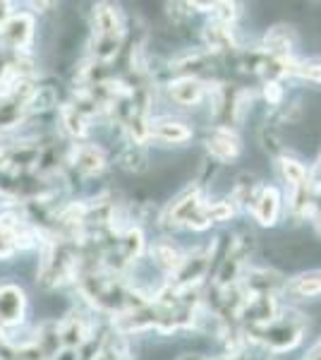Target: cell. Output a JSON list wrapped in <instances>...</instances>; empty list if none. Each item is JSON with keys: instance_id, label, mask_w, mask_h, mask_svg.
<instances>
[{"instance_id": "6da1fadb", "label": "cell", "mask_w": 321, "mask_h": 360, "mask_svg": "<svg viewBox=\"0 0 321 360\" xmlns=\"http://www.w3.org/2000/svg\"><path fill=\"white\" fill-rule=\"evenodd\" d=\"M207 149L214 159L230 161L240 154V139L235 137V132L223 130V127H221V130H216L214 135L207 139Z\"/></svg>"}, {"instance_id": "7a4b0ae2", "label": "cell", "mask_w": 321, "mask_h": 360, "mask_svg": "<svg viewBox=\"0 0 321 360\" xmlns=\"http://www.w3.org/2000/svg\"><path fill=\"white\" fill-rule=\"evenodd\" d=\"M22 307H25V295H22L20 288H0V322H17V319H22Z\"/></svg>"}, {"instance_id": "3957f363", "label": "cell", "mask_w": 321, "mask_h": 360, "mask_svg": "<svg viewBox=\"0 0 321 360\" xmlns=\"http://www.w3.org/2000/svg\"><path fill=\"white\" fill-rule=\"evenodd\" d=\"M278 209H281V197H278V193L273 188H266L264 193L256 197V202H254V217H256V221L264 224V226L276 224Z\"/></svg>"}, {"instance_id": "277c9868", "label": "cell", "mask_w": 321, "mask_h": 360, "mask_svg": "<svg viewBox=\"0 0 321 360\" xmlns=\"http://www.w3.org/2000/svg\"><path fill=\"white\" fill-rule=\"evenodd\" d=\"M204 94V84L197 82V79L192 77H183L178 79V82L171 84V96L175 98L178 103H183V106H192V103H197Z\"/></svg>"}, {"instance_id": "5b68a950", "label": "cell", "mask_w": 321, "mask_h": 360, "mask_svg": "<svg viewBox=\"0 0 321 360\" xmlns=\"http://www.w3.org/2000/svg\"><path fill=\"white\" fill-rule=\"evenodd\" d=\"M151 135H156L163 142H188L192 132L183 123H175V120H161L151 127Z\"/></svg>"}, {"instance_id": "8992f818", "label": "cell", "mask_w": 321, "mask_h": 360, "mask_svg": "<svg viewBox=\"0 0 321 360\" xmlns=\"http://www.w3.org/2000/svg\"><path fill=\"white\" fill-rule=\"evenodd\" d=\"M106 164V159H103V152L96 147H81L77 152V159H74V166L79 168L81 173H86V176H94L98 173Z\"/></svg>"}, {"instance_id": "52a82bcc", "label": "cell", "mask_w": 321, "mask_h": 360, "mask_svg": "<svg viewBox=\"0 0 321 360\" xmlns=\"http://www.w3.org/2000/svg\"><path fill=\"white\" fill-rule=\"evenodd\" d=\"M5 39H8L13 46H25L29 39H32V22H29V17H15V20H10L8 25L3 29Z\"/></svg>"}, {"instance_id": "ba28073f", "label": "cell", "mask_w": 321, "mask_h": 360, "mask_svg": "<svg viewBox=\"0 0 321 360\" xmlns=\"http://www.w3.org/2000/svg\"><path fill=\"white\" fill-rule=\"evenodd\" d=\"M293 291L297 295H302V298H312V295H319L321 293V271H317V274L300 276L293 283Z\"/></svg>"}, {"instance_id": "9c48e42d", "label": "cell", "mask_w": 321, "mask_h": 360, "mask_svg": "<svg viewBox=\"0 0 321 360\" xmlns=\"http://www.w3.org/2000/svg\"><path fill=\"white\" fill-rule=\"evenodd\" d=\"M290 72L300 75L305 79H312V82H321V65H317V63H300V65H293Z\"/></svg>"}, {"instance_id": "30bf717a", "label": "cell", "mask_w": 321, "mask_h": 360, "mask_svg": "<svg viewBox=\"0 0 321 360\" xmlns=\"http://www.w3.org/2000/svg\"><path fill=\"white\" fill-rule=\"evenodd\" d=\"M266 98H271V101L276 103L278 98H281V86H278L276 82H268L266 84Z\"/></svg>"}]
</instances>
